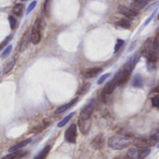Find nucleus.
<instances>
[{"instance_id":"1","label":"nucleus","mask_w":159,"mask_h":159,"mask_svg":"<svg viewBox=\"0 0 159 159\" xmlns=\"http://www.w3.org/2000/svg\"><path fill=\"white\" fill-rule=\"evenodd\" d=\"M133 143V140L123 135H115L108 140V146L114 150H123Z\"/></svg>"},{"instance_id":"2","label":"nucleus","mask_w":159,"mask_h":159,"mask_svg":"<svg viewBox=\"0 0 159 159\" xmlns=\"http://www.w3.org/2000/svg\"><path fill=\"white\" fill-rule=\"evenodd\" d=\"M142 55L143 57H145L150 62H156L158 60V55H157V51L155 48V44L153 43V40L151 38L147 39L144 44L143 47L142 48Z\"/></svg>"},{"instance_id":"3","label":"nucleus","mask_w":159,"mask_h":159,"mask_svg":"<svg viewBox=\"0 0 159 159\" xmlns=\"http://www.w3.org/2000/svg\"><path fill=\"white\" fill-rule=\"evenodd\" d=\"M150 148H140L135 146L128 151L127 156L129 159H144L150 155Z\"/></svg>"},{"instance_id":"4","label":"nucleus","mask_w":159,"mask_h":159,"mask_svg":"<svg viewBox=\"0 0 159 159\" xmlns=\"http://www.w3.org/2000/svg\"><path fill=\"white\" fill-rule=\"evenodd\" d=\"M159 141L157 136H151L149 138H137L133 140V143L136 147L140 148H150L156 145Z\"/></svg>"},{"instance_id":"5","label":"nucleus","mask_w":159,"mask_h":159,"mask_svg":"<svg viewBox=\"0 0 159 159\" xmlns=\"http://www.w3.org/2000/svg\"><path fill=\"white\" fill-rule=\"evenodd\" d=\"M41 31H42V22L40 19H36L33 28L31 30V42L34 45L38 44L41 41Z\"/></svg>"},{"instance_id":"6","label":"nucleus","mask_w":159,"mask_h":159,"mask_svg":"<svg viewBox=\"0 0 159 159\" xmlns=\"http://www.w3.org/2000/svg\"><path fill=\"white\" fill-rule=\"evenodd\" d=\"M96 106V101L95 100H91L88 104H86L83 109L80 112V116H79V119L82 120H89L91 117V115L95 109Z\"/></svg>"},{"instance_id":"7","label":"nucleus","mask_w":159,"mask_h":159,"mask_svg":"<svg viewBox=\"0 0 159 159\" xmlns=\"http://www.w3.org/2000/svg\"><path fill=\"white\" fill-rule=\"evenodd\" d=\"M131 72H132L131 70H129V69L124 67L121 71H119V72L116 75L115 78L116 79L118 86H121V85H123L124 83L127 82V80H128V79L129 78V76H130Z\"/></svg>"},{"instance_id":"8","label":"nucleus","mask_w":159,"mask_h":159,"mask_svg":"<svg viewBox=\"0 0 159 159\" xmlns=\"http://www.w3.org/2000/svg\"><path fill=\"white\" fill-rule=\"evenodd\" d=\"M65 141L69 143H75L76 141V125L72 124L65 131Z\"/></svg>"},{"instance_id":"9","label":"nucleus","mask_w":159,"mask_h":159,"mask_svg":"<svg viewBox=\"0 0 159 159\" xmlns=\"http://www.w3.org/2000/svg\"><path fill=\"white\" fill-rule=\"evenodd\" d=\"M116 86H118L117 81H116V78H114L112 81H110L109 83H107V84H106V86L104 87L103 91H102V93L101 97H104V98H105L106 96H108V95L112 94V93H113V91L115 90V89H116ZM102 102H105V99H103V100H102Z\"/></svg>"},{"instance_id":"10","label":"nucleus","mask_w":159,"mask_h":159,"mask_svg":"<svg viewBox=\"0 0 159 159\" xmlns=\"http://www.w3.org/2000/svg\"><path fill=\"white\" fill-rule=\"evenodd\" d=\"M118 11L119 13H121L122 15L129 18V19H133L135 17H137L139 15V13L135 10H133L132 8H129V7H127L125 6H119L118 7Z\"/></svg>"},{"instance_id":"11","label":"nucleus","mask_w":159,"mask_h":159,"mask_svg":"<svg viewBox=\"0 0 159 159\" xmlns=\"http://www.w3.org/2000/svg\"><path fill=\"white\" fill-rule=\"evenodd\" d=\"M102 72V68H100V67H92V68L86 69L83 72V75L86 78H92V77H95L96 75H98Z\"/></svg>"},{"instance_id":"12","label":"nucleus","mask_w":159,"mask_h":159,"mask_svg":"<svg viewBox=\"0 0 159 159\" xmlns=\"http://www.w3.org/2000/svg\"><path fill=\"white\" fill-rule=\"evenodd\" d=\"M78 126L79 129L81 130V132L83 134H88V132L90 129V126H91V120H82V119H78Z\"/></svg>"},{"instance_id":"13","label":"nucleus","mask_w":159,"mask_h":159,"mask_svg":"<svg viewBox=\"0 0 159 159\" xmlns=\"http://www.w3.org/2000/svg\"><path fill=\"white\" fill-rule=\"evenodd\" d=\"M30 40H31V32H30V30H27L26 33L24 34V35L22 36V39H21V42H20V51H23V50L26 49V48L29 45Z\"/></svg>"},{"instance_id":"14","label":"nucleus","mask_w":159,"mask_h":159,"mask_svg":"<svg viewBox=\"0 0 159 159\" xmlns=\"http://www.w3.org/2000/svg\"><path fill=\"white\" fill-rule=\"evenodd\" d=\"M76 102H77V98L72 100L70 102H68V103H66V104H63V105L60 106L59 108H57V109L55 110L54 114H55V115H60V114H62V113L66 112V111H67L68 109H70L74 104H75Z\"/></svg>"},{"instance_id":"15","label":"nucleus","mask_w":159,"mask_h":159,"mask_svg":"<svg viewBox=\"0 0 159 159\" xmlns=\"http://www.w3.org/2000/svg\"><path fill=\"white\" fill-rule=\"evenodd\" d=\"M31 142H32V139L31 138H28V139H26L24 141H21V142L18 143L17 144L11 146L8 151H9V153H13V152H16V151H20V149L23 148L24 146H26L27 144H29Z\"/></svg>"},{"instance_id":"16","label":"nucleus","mask_w":159,"mask_h":159,"mask_svg":"<svg viewBox=\"0 0 159 159\" xmlns=\"http://www.w3.org/2000/svg\"><path fill=\"white\" fill-rule=\"evenodd\" d=\"M147 3H148V1H146V0H134L131 3V8L138 12V10L143 9L147 5Z\"/></svg>"},{"instance_id":"17","label":"nucleus","mask_w":159,"mask_h":159,"mask_svg":"<svg viewBox=\"0 0 159 159\" xmlns=\"http://www.w3.org/2000/svg\"><path fill=\"white\" fill-rule=\"evenodd\" d=\"M27 154V152H22V151H16L13 153H10L5 157H3L1 159H19L22 157H24Z\"/></svg>"},{"instance_id":"18","label":"nucleus","mask_w":159,"mask_h":159,"mask_svg":"<svg viewBox=\"0 0 159 159\" xmlns=\"http://www.w3.org/2000/svg\"><path fill=\"white\" fill-rule=\"evenodd\" d=\"M15 63H16V59H15V58H12V59L4 66V69H3L2 74H3V75H7V73H9V72L12 70V68L14 67Z\"/></svg>"},{"instance_id":"19","label":"nucleus","mask_w":159,"mask_h":159,"mask_svg":"<svg viewBox=\"0 0 159 159\" xmlns=\"http://www.w3.org/2000/svg\"><path fill=\"white\" fill-rule=\"evenodd\" d=\"M50 148H51L50 145L46 146L34 159H46L47 157H48V153H49V151H50Z\"/></svg>"},{"instance_id":"20","label":"nucleus","mask_w":159,"mask_h":159,"mask_svg":"<svg viewBox=\"0 0 159 159\" xmlns=\"http://www.w3.org/2000/svg\"><path fill=\"white\" fill-rule=\"evenodd\" d=\"M102 135H99V136H97L93 141H92V146L95 148V149H100V148H102Z\"/></svg>"},{"instance_id":"21","label":"nucleus","mask_w":159,"mask_h":159,"mask_svg":"<svg viewBox=\"0 0 159 159\" xmlns=\"http://www.w3.org/2000/svg\"><path fill=\"white\" fill-rule=\"evenodd\" d=\"M132 86L135 87V88H142L143 87V78L141 76V75H136L133 78V81H132Z\"/></svg>"},{"instance_id":"22","label":"nucleus","mask_w":159,"mask_h":159,"mask_svg":"<svg viewBox=\"0 0 159 159\" xmlns=\"http://www.w3.org/2000/svg\"><path fill=\"white\" fill-rule=\"evenodd\" d=\"M23 7H24V5L21 4V3H19V4H16L14 7H13V13L17 16H20L22 14V11H23Z\"/></svg>"},{"instance_id":"23","label":"nucleus","mask_w":159,"mask_h":159,"mask_svg":"<svg viewBox=\"0 0 159 159\" xmlns=\"http://www.w3.org/2000/svg\"><path fill=\"white\" fill-rule=\"evenodd\" d=\"M116 25L122 27V28H125V29H129L130 28V21L127 19H122V20H119L118 21H116Z\"/></svg>"},{"instance_id":"24","label":"nucleus","mask_w":159,"mask_h":159,"mask_svg":"<svg viewBox=\"0 0 159 159\" xmlns=\"http://www.w3.org/2000/svg\"><path fill=\"white\" fill-rule=\"evenodd\" d=\"M74 116H75V113H72V114L68 115L67 116H65L62 120H61V121L58 123V127H59V128H62L63 126H65V125L67 124V122H69V120H70Z\"/></svg>"},{"instance_id":"25","label":"nucleus","mask_w":159,"mask_h":159,"mask_svg":"<svg viewBox=\"0 0 159 159\" xmlns=\"http://www.w3.org/2000/svg\"><path fill=\"white\" fill-rule=\"evenodd\" d=\"M89 89H90V84L89 83H87V84H85L81 89H80V90L78 91V94H85V93H87L89 90Z\"/></svg>"},{"instance_id":"26","label":"nucleus","mask_w":159,"mask_h":159,"mask_svg":"<svg viewBox=\"0 0 159 159\" xmlns=\"http://www.w3.org/2000/svg\"><path fill=\"white\" fill-rule=\"evenodd\" d=\"M11 50H12V46H7L3 51H2V53H1V58H6L7 55H9V53L11 52Z\"/></svg>"},{"instance_id":"27","label":"nucleus","mask_w":159,"mask_h":159,"mask_svg":"<svg viewBox=\"0 0 159 159\" xmlns=\"http://www.w3.org/2000/svg\"><path fill=\"white\" fill-rule=\"evenodd\" d=\"M8 20H9V25H10V28L13 30L16 28L17 26V20L13 17V16H9L8 17Z\"/></svg>"},{"instance_id":"28","label":"nucleus","mask_w":159,"mask_h":159,"mask_svg":"<svg viewBox=\"0 0 159 159\" xmlns=\"http://www.w3.org/2000/svg\"><path fill=\"white\" fill-rule=\"evenodd\" d=\"M124 45V40H122V39H118L117 40V42H116V47H115V53H116L121 48H122V46Z\"/></svg>"},{"instance_id":"29","label":"nucleus","mask_w":159,"mask_h":159,"mask_svg":"<svg viewBox=\"0 0 159 159\" xmlns=\"http://www.w3.org/2000/svg\"><path fill=\"white\" fill-rule=\"evenodd\" d=\"M152 104L154 107L159 108V95H157L152 98Z\"/></svg>"},{"instance_id":"30","label":"nucleus","mask_w":159,"mask_h":159,"mask_svg":"<svg viewBox=\"0 0 159 159\" xmlns=\"http://www.w3.org/2000/svg\"><path fill=\"white\" fill-rule=\"evenodd\" d=\"M50 1L51 0H46L44 3V11L47 15H48V11H49V5H50Z\"/></svg>"},{"instance_id":"31","label":"nucleus","mask_w":159,"mask_h":159,"mask_svg":"<svg viewBox=\"0 0 159 159\" xmlns=\"http://www.w3.org/2000/svg\"><path fill=\"white\" fill-rule=\"evenodd\" d=\"M35 5H36V1H33V2L29 5V7H28V8H27V11H26V14H29V13L34 8Z\"/></svg>"},{"instance_id":"32","label":"nucleus","mask_w":159,"mask_h":159,"mask_svg":"<svg viewBox=\"0 0 159 159\" xmlns=\"http://www.w3.org/2000/svg\"><path fill=\"white\" fill-rule=\"evenodd\" d=\"M110 76V74H105V75H102L100 78H99V80H98V83L99 84H102V83H103L108 77Z\"/></svg>"},{"instance_id":"33","label":"nucleus","mask_w":159,"mask_h":159,"mask_svg":"<svg viewBox=\"0 0 159 159\" xmlns=\"http://www.w3.org/2000/svg\"><path fill=\"white\" fill-rule=\"evenodd\" d=\"M11 37H12L11 35H8V36H7V38L4 40V41L1 43V48H4V47H5V46H6V45H7V43L10 41V40H11Z\"/></svg>"},{"instance_id":"34","label":"nucleus","mask_w":159,"mask_h":159,"mask_svg":"<svg viewBox=\"0 0 159 159\" xmlns=\"http://www.w3.org/2000/svg\"><path fill=\"white\" fill-rule=\"evenodd\" d=\"M155 13H156V12H154V13H153V14H152V15L150 16V18H148V19L146 20V21L144 22L143 26H146V25H147V24H148V23H149V22H150V21L152 20V19H153V18H154V16H155Z\"/></svg>"},{"instance_id":"35","label":"nucleus","mask_w":159,"mask_h":159,"mask_svg":"<svg viewBox=\"0 0 159 159\" xmlns=\"http://www.w3.org/2000/svg\"><path fill=\"white\" fill-rule=\"evenodd\" d=\"M21 1H27V0H21Z\"/></svg>"},{"instance_id":"36","label":"nucleus","mask_w":159,"mask_h":159,"mask_svg":"<svg viewBox=\"0 0 159 159\" xmlns=\"http://www.w3.org/2000/svg\"><path fill=\"white\" fill-rule=\"evenodd\" d=\"M157 18H158V20H159V14H158V16H157Z\"/></svg>"},{"instance_id":"37","label":"nucleus","mask_w":159,"mask_h":159,"mask_svg":"<svg viewBox=\"0 0 159 159\" xmlns=\"http://www.w3.org/2000/svg\"><path fill=\"white\" fill-rule=\"evenodd\" d=\"M146 1H149V0H146Z\"/></svg>"},{"instance_id":"38","label":"nucleus","mask_w":159,"mask_h":159,"mask_svg":"<svg viewBox=\"0 0 159 159\" xmlns=\"http://www.w3.org/2000/svg\"><path fill=\"white\" fill-rule=\"evenodd\" d=\"M158 147H159V143H158Z\"/></svg>"}]
</instances>
